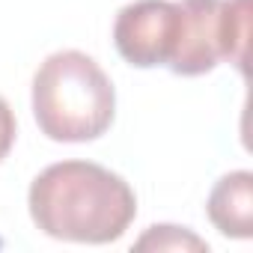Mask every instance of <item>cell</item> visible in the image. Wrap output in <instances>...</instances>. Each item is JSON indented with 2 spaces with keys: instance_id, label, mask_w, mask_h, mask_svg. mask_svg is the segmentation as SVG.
Here are the masks:
<instances>
[{
  "instance_id": "4",
  "label": "cell",
  "mask_w": 253,
  "mask_h": 253,
  "mask_svg": "<svg viewBox=\"0 0 253 253\" xmlns=\"http://www.w3.org/2000/svg\"><path fill=\"white\" fill-rule=\"evenodd\" d=\"M179 3H173V0H134V3L122 6L113 21V45L128 66H167L179 45Z\"/></svg>"
},
{
  "instance_id": "5",
  "label": "cell",
  "mask_w": 253,
  "mask_h": 253,
  "mask_svg": "<svg viewBox=\"0 0 253 253\" xmlns=\"http://www.w3.org/2000/svg\"><path fill=\"white\" fill-rule=\"evenodd\" d=\"M209 220L226 238H253V173L235 170L214 182L209 203Z\"/></svg>"
},
{
  "instance_id": "7",
  "label": "cell",
  "mask_w": 253,
  "mask_h": 253,
  "mask_svg": "<svg viewBox=\"0 0 253 253\" xmlns=\"http://www.w3.org/2000/svg\"><path fill=\"white\" fill-rule=\"evenodd\" d=\"M15 134H18V125H15V113L9 107V101L0 95V161H3L15 143Z\"/></svg>"
},
{
  "instance_id": "6",
  "label": "cell",
  "mask_w": 253,
  "mask_h": 253,
  "mask_svg": "<svg viewBox=\"0 0 253 253\" xmlns=\"http://www.w3.org/2000/svg\"><path fill=\"white\" fill-rule=\"evenodd\" d=\"M134 250H209V241H203L188 226L155 223L134 241Z\"/></svg>"
},
{
  "instance_id": "2",
  "label": "cell",
  "mask_w": 253,
  "mask_h": 253,
  "mask_svg": "<svg viewBox=\"0 0 253 253\" xmlns=\"http://www.w3.org/2000/svg\"><path fill=\"white\" fill-rule=\"evenodd\" d=\"M33 116L48 140H98L113 125L116 89L84 51H57L33 78Z\"/></svg>"
},
{
  "instance_id": "1",
  "label": "cell",
  "mask_w": 253,
  "mask_h": 253,
  "mask_svg": "<svg viewBox=\"0 0 253 253\" xmlns=\"http://www.w3.org/2000/svg\"><path fill=\"white\" fill-rule=\"evenodd\" d=\"M33 223L60 241L110 244L137 214V197L122 176L92 161L45 167L27 194Z\"/></svg>"
},
{
  "instance_id": "3",
  "label": "cell",
  "mask_w": 253,
  "mask_h": 253,
  "mask_svg": "<svg viewBox=\"0 0 253 253\" xmlns=\"http://www.w3.org/2000/svg\"><path fill=\"white\" fill-rule=\"evenodd\" d=\"M179 6V45L167 69L179 78H197L226 60L244 72L250 0H182Z\"/></svg>"
}]
</instances>
